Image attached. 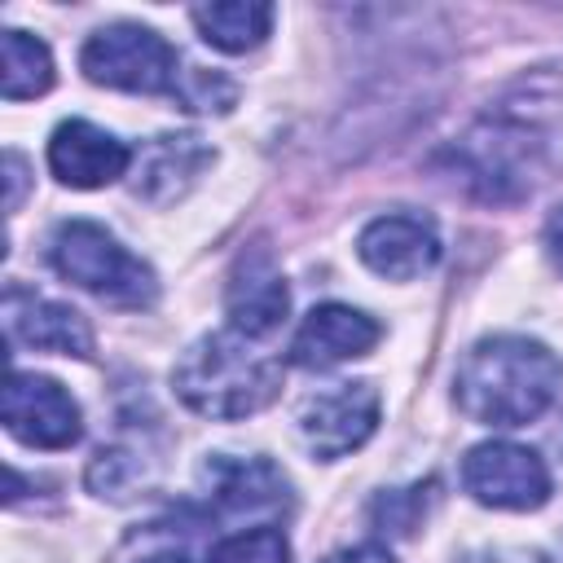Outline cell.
Segmentation results:
<instances>
[{
    "label": "cell",
    "instance_id": "e0dca14e",
    "mask_svg": "<svg viewBox=\"0 0 563 563\" xmlns=\"http://www.w3.org/2000/svg\"><path fill=\"white\" fill-rule=\"evenodd\" d=\"M53 88V53L40 35L9 26L0 35V92L4 101H26Z\"/></svg>",
    "mask_w": 563,
    "mask_h": 563
},
{
    "label": "cell",
    "instance_id": "cb8c5ba5",
    "mask_svg": "<svg viewBox=\"0 0 563 563\" xmlns=\"http://www.w3.org/2000/svg\"><path fill=\"white\" fill-rule=\"evenodd\" d=\"M545 246H550V260L563 268V207L545 220Z\"/></svg>",
    "mask_w": 563,
    "mask_h": 563
},
{
    "label": "cell",
    "instance_id": "7a4b0ae2",
    "mask_svg": "<svg viewBox=\"0 0 563 563\" xmlns=\"http://www.w3.org/2000/svg\"><path fill=\"white\" fill-rule=\"evenodd\" d=\"M176 396L216 422L251 418L264 405H273L282 387V369L264 361L242 334H202L185 347V356L172 369Z\"/></svg>",
    "mask_w": 563,
    "mask_h": 563
},
{
    "label": "cell",
    "instance_id": "2e32d148",
    "mask_svg": "<svg viewBox=\"0 0 563 563\" xmlns=\"http://www.w3.org/2000/svg\"><path fill=\"white\" fill-rule=\"evenodd\" d=\"M189 18H194L198 35L211 48H220V53H246V48H255L268 35L273 4H260V0H220V4H198Z\"/></svg>",
    "mask_w": 563,
    "mask_h": 563
},
{
    "label": "cell",
    "instance_id": "6da1fadb",
    "mask_svg": "<svg viewBox=\"0 0 563 563\" xmlns=\"http://www.w3.org/2000/svg\"><path fill=\"white\" fill-rule=\"evenodd\" d=\"M559 356L523 334L479 339L453 374V400L479 427H528L559 400Z\"/></svg>",
    "mask_w": 563,
    "mask_h": 563
},
{
    "label": "cell",
    "instance_id": "7c38bea8",
    "mask_svg": "<svg viewBox=\"0 0 563 563\" xmlns=\"http://www.w3.org/2000/svg\"><path fill=\"white\" fill-rule=\"evenodd\" d=\"M224 308H229L233 334H242V339H268L286 321L290 290H286V277L264 246H251L246 255H238V264L229 273Z\"/></svg>",
    "mask_w": 563,
    "mask_h": 563
},
{
    "label": "cell",
    "instance_id": "603a6c76",
    "mask_svg": "<svg viewBox=\"0 0 563 563\" xmlns=\"http://www.w3.org/2000/svg\"><path fill=\"white\" fill-rule=\"evenodd\" d=\"M4 172H9V211H18V202H22V176H26L22 154H4Z\"/></svg>",
    "mask_w": 563,
    "mask_h": 563
},
{
    "label": "cell",
    "instance_id": "30bf717a",
    "mask_svg": "<svg viewBox=\"0 0 563 563\" xmlns=\"http://www.w3.org/2000/svg\"><path fill=\"white\" fill-rule=\"evenodd\" d=\"M4 334L9 343L35 347V352H57L75 361L92 356V325L84 321V312H75L70 303L44 299L18 282L4 286Z\"/></svg>",
    "mask_w": 563,
    "mask_h": 563
},
{
    "label": "cell",
    "instance_id": "8fae6325",
    "mask_svg": "<svg viewBox=\"0 0 563 563\" xmlns=\"http://www.w3.org/2000/svg\"><path fill=\"white\" fill-rule=\"evenodd\" d=\"M128 163H132V150L114 132H106L88 119H66L48 136V167L70 189L114 185L128 172Z\"/></svg>",
    "mask_w": 563,
    "mask_h": 563
},
{
    "label": "cell",
    "instance_id": "52a82bcc",
    "mask_svg": "<svg viewBox=\"0 0 563 563\" xmlns=\"http://www.w3.org/2000/svg\"><path fill=\"white\" fill-rule=\"evenodd\" d=\"M0 418H4L9 435L31 449H70L84 435L75 396L57 378H44V374L13 369L4 400H0Z\"/></svg>",
    "mask_w": 563,
    "mask_h": 563
},
{
    "label": "cell",
    "instance_id": "8992f818",
    "mask_svg": "<svg viewBox=\"0 0 563 563\" xmlns=\"http://www.w3.org/2000/svg\"><path fill=\"white\" fill-rule=\"evenodd\" d=\"M462 484L479 506L493 510H537L550 501V471L541 453L510 440L475 444L462 457Z\"/></svg>",
    "mask_w": 563,
    "mask_h": 563
},
{
    "label": "cell",
    "instance_id": "ffe728a7",
    "mask_svg": "<svg viewBox=\"0 0 563 563\" xmlns=\"http://www.w3.org/2000/svg\"><path fill=\"white\" fill-rule=\"evenodd\" d=\"M185 110H216V114H224L233 101H238V88L220 75V70H198V66H189V70H180V79H176V92H172Z\"/></svg>",
    "mask_w": 563,
    "mask_h": 563
},
{
    "label": "cell",
    "instance_id": "9a60e30c",
    "mask_svg": "<svg viewBox=\"0 0 563 563\" xmlns=\"http://www.w3.org/2000/svg\"><path fill=\"white\" fill-rule=\"evenodd\" d=\"M216 150L202 145V136L194 132H163L145 145L141 154V172H136V198L145 202H172L180 198L207 167H211Z\"/></svg>",
    "mask_w": 563,
    "mask_h": 563
},
{
    "label": "cell",
    "instance_id": "7402d4cb",
    "mask_svg": "<svg viewBox=\"0 0 563 563\" xmlns=\"http://www.w3.org/2000/svg\"><path fill=\"white\" fill-rule=\"evenodd\" d=\"M321 563H396V559H391L387 545L365 541V545H347V550H339V554H330V559H321Z\"/></svg>",
    "mask_w": 563,
    "mask_h": 563
},
{
    "label": "cell",
    "instance_id": "3957f363",
    "mask_svg": "<svg viewBox=\"0 0 563 563\" xmlns=\"http://www.w3.org/2000/svg\"><path fill=\"white\" fill-rule=\"evenodd\" d=\"M48 260L53 268L75 282L79 290L114 303V308H150L158 299V277L154 268L132 255L106 224L97 220H66L48 238Z\"/></svg>",
    "mask_w": 563,
    "mask_h": 563
},
{
    "label": "cell",
    "instance_id": "44dd1931",
    "mask_svg": "<svg viewBox=\"0 0 563 563\" xmlns=\"http://www.w3.org/2000/svg\"><path fill=\"white\" fill-rule=\"evenodd\" d=\"M462 563H559V559L537 545H479Z\"/></svg>",
    "mask_w": 563,
    "mask_h": 563
},
{
    "label": "cell",
    "instance_id": "9c48e42d",
    "mask_svg": "<svg viewBox=\"0 0 563 563\" xmlns=\"http://www.w3.org/2000/svg\"><path fill=\"white\" fill-rule=\"evenodd\" d=\"M356 255L365 268H374L387 282H413L435 268L440 260V233L431 216L418 211H391L361 229Z\"/></svg>",
    "mask_w": 563,
    "mask_h": 563
},
{
    "label": "cell",
    "instance_id": "4fadbf2b",
    "mask_svg": "<svg viewBox=\"0 0 563 563\" xmlns=\"http://www.w3.org/2000/svg\"><path fill=\"white\" fill-rule=\"evenodd\" d=\"M378 339L383 330L369 312L347 308V303H317L290 339V361L299 369H330V365L365 356Z\"/></svg>",
    "mask_w": 563,
    "mask_h": 563
},
{
    "label": "cell",
    "instance_id": "5b68a950",
    "mask_svg": "<svg viewBox=\"0 0 563 563\" xmlns=\"http://www.w3.org/2000/svg\"><path fill=\"white\" fill-rule=\"evenodd\" d=\"M198 484H202V497H207L211 515H220V519L273 523L282 515H290V506H295L286 471L273 466L268 457L211 453L198 471Z\"/></svg>",
    "mask_w": 563,
    "mask_h": 563
},
{
    "label": "cell",
    "instance_id": "ba28073f",
    "mask_svg": "<svg viewBox=\"0 0 563 563\" xmlns=\"http://www.w3.org/2000/svg\"><path fill=\"white\" fill-rule=\"evenodd\" d=\"M378 387L374 383H334L330 391L312 396L299 413V435L312 457L334 462L352 449H361L378 427Z\"/></svg>",
    "mask_w": 563,
    "mask_h": 563
},
{
    "label": "cell",
    "instance_id": "d6986e66",
    "mask_svg": "<svg viewBox=\"0 0 563 563\" xmlns=\"http://www.w3.org/2000/svg\"><path fill=\"white\" fill-rule=\"evenodd\" d=\"M207 563H290V541L282 537L277 523L242 528L233 537H220L207 550Z\"/></svg>",
    "mask_w": 563,
    "mask_h": 563
},
{
    "label": "cell",
    "instance_id": "5bb4252c",
    "mask_svg": "<svg viewBox=\"0 0 563 563\" xmlns=\"http://www.w3.org/2000/svg\"><path fill=\"white\" fill-rule=\"evenodd\" d=\"M462 163H466V180L479 185L484 198H506V194H523L532 189V141L523 132L510 128H475L462 141Z\"/></svg>",
    "mask_w": 563,
    "mask_h": 563
},
{
    "label": "cell",
    "instance_id": "ac0fdd59",
    "mask_svg": "<svg viewBox=\"0 0 563 563\" xmlns=\"http://www.w3.org/2000/svg\"><path fill=\"white\" fill-rule=\"evenodd\" d=\"M110 563H207L194 554V532L176 519H154L145 528H132Z\"/></svg>",
    "mask_w": 563,
    "mask_h": 563
},
{
    "label": "cell",
    "instance_id": "277c9868",
    "mask_svg": "<svg viewBox=\"0 0 563 563\" xmlns=\"http://www.w3.org/2000/svg\"><path fill=\"white\" fill-rule=\"evenodd\" d=\"M79 66L101 88L145 92V97L176 92V79H180L176 48L154 26H141V22H110L92 31L79 53Z\"/></svg>",
    "mask_w": 563,
    "mask_h": 563
}]
</instances>
